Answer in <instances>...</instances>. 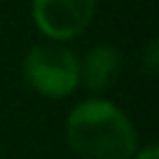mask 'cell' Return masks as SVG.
<instances>
[{
  "label": "cell",
  "instance_id": "cell-1",
  "mask_svg": "<svg viewBox=\"0 0 159 159\" xmlns=\"http://www.w3.org/2000/svg\"><path fill=\"white\" fill-rule=\"evenodd\" d=\"M66 138L82 159H131L138 148L134 124L105 98H87L70 110Z\"/></svg>",
  "mask_w": 159,
  "mask_h": 159
},
{
  "label": "cell",
  "instance_id": "cell-2",
  "mask_svg": "<svg viewBox=\"0 0 159 159\" xmlns=\"http://www.w3.org/2000/svg\"><path fill=\"white\" fill-rule=\"evenodd\" d=\"M24 77L38 94L66 98L80 84V61L59 45H35L24 59Z\"/></svg>",
  "mask_w": 159,
  "mask_h": 159
},
{
  "label": "cell",
  "instance_id": "cell-3",
  "mask_svg": "<svg viewBox=\"0 0 159 159\" xmlns=\"http://www.w3.org/2000/svg\"><path fill=\"white\" fill-rule=\"evenodd\" d=\"M94 0H33L38 28L54 40H70L89 26Z\"/></svg>",
  "mask_w": 159,
  "mask_h": 159
},
{
  "label": "cell",
  "instance_id": "cell-4",
  "mask_svg": "<svg viewBox=\"0 0 159 159\" xmlns=\"http://www.w3.org/2000/svg\"><path fill=\"white\" fill-rule=\"evenodd\" d=\"M119 68V52L110 45H98L87 54L84 63H80V82H84L89 91H105L117 82Z\"/></svg>",
  "mask_w": 159,
  "mask_h": 159
},
{
  "label": "cell",
  "instance_id": "cell-5",
  "mask_svg": "<svg viewBox=\"0 0 159 159\" xmlns=\"http://www.w3.org/2000/svg\"><path fill=\"white\" fill-rule=\"evenodd\" d=\"M145 63H148L150 75H154V73H157V42H150L148 54H145Z\"/></svg>",
  "mask_w": 159,
  "mask_h": 159
},
{
  "label": "cell",
  "instance_id": "cell-6",
  "mask_svg": "<svg viewBox=\"0 0 159 159\" xmlns=\"http://www.w3.org/2000/svg\"><path fill=\"white\" fill-rule=\"evenodd\" d=\"M134 159H159V150H157V145H145L143 150L134 152Z\"/></svg>",
  "mask_w": 159,
  "mask_h": 159
}]
</instances>
